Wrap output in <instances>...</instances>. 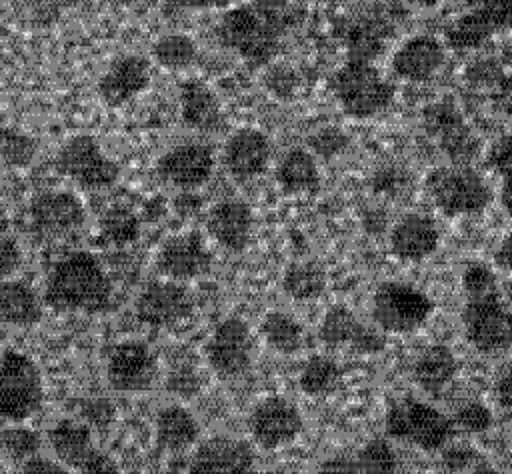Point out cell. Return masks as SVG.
Segmentation results:
<instances>
[{
  "mask_svg": "<svg viewBox=\"0 0 512 474\" xmlns=\"http://www.w3.org/2000/svg\"><path fill=\"white\" fill-rule=\"evenodd\" d=\"M310 146L314 148L316 154L328 158V156L338 154L346 146V136L334 128H326V130L318 132L316 136H312Z\"/></svg>",
  "mask_w": 512,
  "mask_h": 474,
  "instance_id": "7bdbcfd3",
  "label": "cell"
},
{
  "mask_svg": "<svg viewBox=\"0 0 512 474\" xmlns=\"http://www.w3.org/2000/svg\"><path fill=\"white\" fill-rule=\"evenodd\" d=\"M326 288V272L318 262H292L282 274V290L298 302L318 298Z\"/></svg>",
  "mask_w": 512,
  "mask_h": 474,
  "instance_id": "d6a6232c",
  "label": "cell"
},
{
  "mask_svg": "<svg viewBox=\"0 0 512 474\" xmlns=\"http://www.w3.org/2000/svg\"><path fill=\"white\" fill-rule=\"evenodd\" d=\"M476 460V452L470 448V446H450L444 456H442V462L448 470L452 472H460V470H466L470 464H474Z\"/></svg>",
  "mask_w": 512,
  "mask_h": 474,
  "instance_id": "f6af8a7d",
  "label": "cell"
},
{
  "mask_svg": "<svg viewBox=\"0 0 512 474\" xmlns=\"http://www.w3.org/2000/svg\"><path fill=\"white\" fill-rule=\"evenodd\" d=\"M260 334L264 342L280 354H294L304 344L302 324L288 312L280 310H272L262 318Z\"/></svg>",
  "mask_w": 512,
  "mask_h": 474,
  "instance_id": "1f68e13d",
  "label": "cell"
},
{
  "mask_svg": "<svg viewBox=\"0 0 512 474\" xmlns=\"http://www.w3.org/2000/svg\"><path fill=\"white\" fill-rule=\"evenodd\" d=\"M56 170L82 188L100 190L112 186L118 176V164L104 154L98 140L90 134L72 136L56 154Z\"/></svg>",
  "mask_w": 512,
  "mask_h": 474,
  "instance_id": "8fae6325",
  "label": "cell"
},
{
  "mask_svg": "<svg viewBox=\"0 0 512 474\" xmlns=\"http://www.w3.org/2000/svg\"><path fill=\"white\" fill-rule=\"evenodd\" d=\"M156 444L164 452H184L192 444H196L200 436V426L196 416L180 406L168 404L162 406L156 414Z\"/></svg>",
  "mask_w": 512,
  "mask_h": 474,
  "instance_id": "4316f807",
  "label": "cell"
},
{
  "mask_svg": "<svg viewBox=\"0 0 512 474\" xmlns=\"http://www.w3.org/2000/svg\"><path fill=\"white\" fill-rule=\"evenodd\" d=\"M194 312L190 290L178 280L150 282L136 300V318L150 328H174Z\"/></svg>",
  "mask_w": 512,
  "mask_h": 474,
  "instance_id": "9a60e30c",
  "label": "cell"
},
{
  "mask_svg": "<svg viewBox=\"0 0 512 474\" xmlns=\"http://www.w3.org/2000/svg\"><path fill=\"white\" fill-rule=\"evenodd\" d=\"M318 474H360V468L348 456H330L318 466Z\"/></svg>",
  "mask_w": 512,
  "mask_h": 474,
  "instance_id": "bcb514c9",
  "label": "cell"
},
{
  "mask_svg": "<svg viewBox=\"0 0 512 474\" xmlns=\"http://www.w3.org/2000/svg\"><path fill=\"white\" fill-rule=\"evenodd\" d=\"M488 166L500 178H512V130L492 144L488 152Z\"/></svg>",
  "mask_w": 512,
  "mask_h": 474,
  "instance_id": "b9f144b4",
  "label": "cell"
},
{
  "mask_svg": "<svg viewBox=\"0 0 512 474\" xmlns=\"http://www.w3.org/2000/svg\"><path fill=\"white\" fill-rule=\"evenodd\" d=\"M410 2H414L418 6H432V4H438L440 0H410Z\"/></svg>",
  "mask_w": 512,
  "mask_h": 474,
  "instance_id": "11a10c76",
  "label": "cell"
},
{
  "mask_svg": "<svg viewBox=\"0 0 512 474\" xmlns=\"http://www.w3.org/2000/svg\"><path fill=\"white\" fill-rule=\"evenodd\" d=\"M446 46L430 34L406 38L392 54V72L408 82H424L432 78L444 64Z\"/></svg>",
  "mask_w": 512,
  "mask_h": 474,
  "instance_id": "7402d4cb",
  "label": "cell"
},
{
  "mask_svg": "<svg viewBox=\"0 0 512 474\" xmlns=\"http://www.w3.org/2000/svg\"><path fill=\"white\" fill-rule=\"evenodd\" d=\"M34 152L36 144L30 136L14 128H0V156L6 164L26 166L34 158Z\"/></svg>",
  "mask_w": 512,
  "mask_h": 474,
  "instance_id": "8d00e7d4",
  "label": "cell"
},
{
  "mask_svg": "<svg viewBox=\"0 0 512 474\" xmlns=\"http://www.w3.org/2000/svg\"><path fill=\"white\" fill-rule=\"evenodd\" d=\"M506 30H512V0H484L458 16L444 38L452 50H472Z\"/></svg>",
  "mask_w": 512,
  "mask_h": 474,
  "instance_id": "5bb4252c",
  "label": "cell"
},
{
  "mask_svg": "<svg viewBox=\"0 0 512 474\" xmlns=\"http://www.w3.org/2000/svg\"><path fill=\"white\" fill-rule=\"evenodd\" d=\"M4 436V452L18 462H24L38 454L40 436L28 428H8L2 430Z\"/></svg>",
  "mask_w": 512,
  "mask_h": 474,
  "instance_id": "74e56055",
  "label": "cell"
},
{
  "mask_svg": "<svg viewBox=\"0 0 512 474\" xmlns=\"http://www.w3.org/2000/svg\"><path fill=\"white\" fill-rule=\"evenodd\" d=\"M426 192L434 206L446 216H470L492 202L488 182L466 164L438 166L426 176Z\"/></svg>",
  "mask_w": 512,
  "mask_h": 474,
  "instance_id": "277c9868",
  "label": "cell"
},
{
  "mask_svg": "<svg viewBox=\"0 0 512 474\" xmlns=\"http://www.w3.org/2000/svg\"><path fill=\"white\" fill-rule=\"evenodd\" d=\"M204 352L210 368L220 378H238L246 374L254 356V336L250 326L238 316L220 320L214 326Z\"/></svg>",
  "mask_w": 512,
  "mask_h": 474,
  "instance_id": "7c38bea8",
  "label": "cell"
},
{
  "mask_svg": "<svg viewBox=\"0 0 512 474\" xmlns=\"http://www.w3.org/2000/svg\"><path fill=\"white\" fill-rule=\"evenodd\" d=\"M384 430L390 438L414 444L426 452H434L448 442L454 422L422 400L402 398L388 408Z\"/></svg>",
  "mask_w": 512,
  "mask_h": 474,
  "instance_id": "8992f818",
  "label": "cell"
},
{
  "mask_svg": "<svg viewBox=\"0 0 512 474\" xmlns=\"http://www.w3.org/2000/svg\"><path fill=\"white\" fill-rule=\"evenodd\" d=\"M150 82V62L140 54L116 58L98 80V94L104 104L120 106L138 96Z\"/></svg>",
  "mask_w": 512,
  "mask_h": 474,
  "instance_id": "603a6c76",
  "label": "cell"
},
{
  "mask_svg": "<svg viewBox=\"0 0 512 474\" xmlns=\"http://www.w3.org/2000/svg\"><path fill=\"white\" fill-rule=\"evenodd\" d=\"M44 302L62 314H100L112 306V282L90 252H70L46 276Z\"/></svg>",
  "mask_w": 512,
  "mask_h": 474,
  "instance_id": "7a4b0ae2",
  "label": "cell"
},
{
  "mask_svg": "<svg viewBox=\"0 0 512 474\" xmlns=\"http://www.w3.org/2000/svg\"><path fill=\"white\" fill-rule=\"evenodd\" d=\"M452 422L466 432L478 434L486 432L492 426V412L480 402H468L456 410Z\"/></svg>",
  "mask_w": 512,
  "mask_h": 474,
  "instance_id": "60d3db41",
  "label": "cell"
},
{
  "mask_svg": "<svg viewBox=\"0 0 512 474\" xmlns=\"http://www.w3.org/2000/svg\"><path fill=\"white\" fill-rule=\"evenodd\" d=\"M342 378V370L338 362L330 356L316 354L306 360V364L300 370L298 386L308 396H324L330 394Z\"/></svg>",
  "mask_w": 512,
  "mask_h": 474,
  "instance_id": "836d02e7",
  "label": "cell"
},
{
  "mask_svg": "<svg viewBox=\"0 0 512 474\" xmlns=\"http://www.w3.org/2000/svg\"><path fill=\"white\" fill-rule=\"evenodd\" d=\"M270 152V140L264 132L256 128H240L228 136L222 150V162L232 178L246 182L266 172Z\"/></svg>",
  "mask_w": 512,
  "mask_h": 474,
  "instance_id": "44dd1931",
  "label": "cell"
},
{
  "mask_svg": "<svg viewBox=\"0 0 512 474\" xmlns=\"http://www.w3.org/2000/svg\"><path fill=\"white\" fill-rule=\"evenodd\" d=\"M158 176L182 190L206 184L214 172V150L204 142H184L158 158Z\"/></svg>",
  "mask_w": 512,
  "mask_h": 474,
  "instance_id": "ac0fdd59",
  "label": "cell"
},
{
  "mask_svg": "<svg viewBox=\"0 0 512 474\" xmlns=\"http://www.w3.org/2000/svg\"><path fill=\"white\" fill-rule=\"evenodd\" d=\"M254 216L242 200H222L214 204L206 216V230L212 240L228 252H242L252 236Z\"/></svg>",
  "mask_w": 512,
  "mask_h": 474,
  "instance_id": "cb8c5ba5",
  "label": "cell"
},
{
  "mask_svg": "<svg viewBox=\"0 0 512 474\" xmlns=\"http://www.w3.org/2000/svg\"><path fill=\"white\" fill-rule=\"evenodd\" d=\"M158 378L154 350L136 338L118 342L106 360V380L118 392H146Z\"/></svg>",
  "mask_w": 512,
  "mask_h": 474,
  "instance_id": "4fadbf2b",
  "label": "cell"
},
{
  "mask_svg": "<svg viewBox=\"0 0 512 474\" xmlns=\"http://www.w3.org/2000/svg\"><path fill=\"white\" fill-rule=\"evenodd\" d=\"M252 440L264 450H276L296 440L304 428V420L296 404L282 396H266L248 418Z\"/></svg>",
  "mask_w": 512,
  "mask_h": 474,
  "instance_id": "2e32d148",
  "label": "cell"
},
{
  "mask_svg": "<svg viewBox=\"0 0 512 474\" xmlns=\"http://www.w3.org/2000/svg\"><path fill=\"white\" fill-rule=\"evenodd\" d=\"M360 474H394L398 468L396 452L384 438L368 440L358 452Z\"/></svg>",
  "mask_w": 512,
  "mask_h": 474,
  "instance_id": "d590c367",
  "label": "cell"
},
{
  "mask_svg": "<svg viewBox=\"0 0 512 474\" xmlns=\"http://www.w3.org/2000/svg\"><path fill=\"white\" fill-rule=\"evenodd\" d=\"M178 4L186 6V8H208L212 6L216 0H176Z\"/></svg>",
  "mask_w": 512,
  "mask_h": 474,
  "instance_id": "f5cc1de1",
  "label": "cell"
},
{
  "mask_svg": "<svg viewBox=\"0 0 512 474\" xmlns=\"http://www.w3.org/2000/svg\"><path fill=\"white\" fill-rule=\"evenodd\" d=\"M32 228L42 236H62L84 224L86 212L78 196L66 190H46L28 206Z\"/></svg>",
  "mask_w": 512,
  "mask_h": 474,
  "instance_id": "ffe728a7",
  "label": "cell"
},
{
  "mask_svg": "<svg viewBox=\"0 0 512 474\" xmlns=\"http://www.w3.org/2000/svg\"><path fill=\"white\" fill-rule=\"evenodd\" d=\"M462 290L466 298L498 292L496 274L482 262H470L462 272Z\"/></svg>",
  "mask_w": 512,
  "mask_h": 474,
  "instance_id": "ab89813d",
  "label": "cell"
},
{
  "mask_svg": "<svg viewBox=\"0 0 512 474\" xmlns=\"http://www.w3.org/2000/svg\"><path fill=\"white\" fill-rule=\"evenodd\" d=\"M494 398L502 408L512 410V372L500 376V380L494 386Z\"/></svg>",
  "mask_w": 512,
  "mask_h": 474,
  "instance_id": "681fc988",
  "label": "cell"
},
{
  "mask_svg": "<svg viewBox=\"0 0 512 474\" xmlns=\"http://www.w3.org/2000/svg\"><path fill=\"white\" fill-rule=\"evenodd\" d=\"M44 400L42 374L36 362L18 350H6L0 358V420L26 422Z\"/></svg>",
  "mask_w": 512,
  "mask_h": 474,
  "instance_id": "5b68a950",
  "label": "cell"
},
{
  "mask_svg": "<svg viewBox=\"0 0 512 474\" xmlns=\"http://www.w3.org/2000/svg\"><path fill=\"white\" fill-rule=\"evenodd\" d=\"M440 242L436 222L424 214H406L390 230V250L396 258L406 262H420L428 258Z\"/></svg>",
  "mask_w": 512,
  "mask_h": 474,
  "instance_id": "d4e9b609",
  "label": "cell"
},
{
  "mask_svg": "<svg viewBox=\"0 0 512 474\" xmlns=\"http://www.w3.org/2000/svg\"><path fill=\"white\" fill-rule=\"evenodd\" d=\"M4 452V436H2V430H0V454Z\"/></svg>",
  "mask_w": 512,
  "mask_h": 474,
  "instance_id": "9f6ffc18",
  "label": "cell"
},
{
  "mask_svg": "<svg viewBox=\"0 0 512 474\" xmlns=\"http://www.w3.org/2000/svg\"><path fill=\"white\" fill-rule=\"evenodd\" d=\"M336 102L354 120L374 118L394 100V84L370 62L350 58L332 76Z\"/></svg>",
  "mask_w": 512,
  "mask_h": 474,
  "instance_id": "3957f363",
  "label": "cell"
},
{
  "mask_svg": "<svg viewBox=\"0 0 512 474\" xmlns=\"http://www.w3.org/2000/svg\"><path fill=\"white\" fill-rule=\"evenodd\" d=\"M500 204L504 212L512 218V178H502L500 186Z\"/></svg>",
  "mask_w": 512,
  "mask_h": 474,
  "instance_id": "816d5d0a",
  "label": "cell"
},
{
  "mask_svg": "<svg viewBox=\"0 0 512 474\" xmlns=\"http://www.w3.org/2000/svg\"><path fill=\"white\" fill-rule=\"evenodd\" d=\"M494 108L512 118V76H506L496 82L494 88Z\"/></svg>",
  "mask_w": 512,
  "mask_h": 474,
  "instance_id": "7dc6e473",
  "label": "cell"
},
{
  "mask_svg": "<svg viewBox=\"0 0 512 474\" xmlns=\"http://www.w3.org/2000/svg\"><path fill=\"white\" fill-rule=\"evenodd\" d=\"M152 56L164 68L180 70L196 60V44L186 34H166L154 42Z\"/></svg>",
  "mask_w": 512,
  "mask_h": 474,
  "instance_id": "e575fe53",
  "label": "cell"
},
{
  "mask_svg": "<svg viewBox=\"0 0 512 474\" xmlns=\"http://www.w3.org/2000/svg\"><path fill=\"white\" fill-rule=\"evenodd\" d=\"M474 474H504V472H500L498 468H494L490 464H480L474 468Z\"/></svg>",
  "mask_w": 512,
  "mask_h": 474,
  "instance_id": "db71d44e",
  "label": "cell"
},
{
  "mask_svg": "<svg viewBox=\"0 0 512 474\" xmlns=\"http://www.w3.org/2000/svg\"><path fill=\"white\" fill-rule=\"evenodd\" d=\"M20 264V250L12 240L0 242V276L12 274Z\"/></svg>",
  "mask_w": 512,
  "mask_h": 474,
  "instance_id": "c3c4849f",
  "label": "cell"
},
{
  "mask_svg": "<svg viewBox=\"0 0 512 474\" xmlns=\"http://www.w3.org/2000/svg\"><path fill=\"white\" fill-rule=\"evenodd\" d=\"M422 126L452 164L470 166L480 152V140L466 124L458 104L450 98L428 104L422 110Z\"/></svg>",
  "mask_w": 512,
  "mask_h": 474,
  "instance_id": "30bf717a",
  "label": "cell"
},
{
  "mask_svg": "<svg viewBox=\"0 0 512 474\" xmlns=\"http://www.w3.org/2000/svg\"><path fill=\"white\" fill-rule=\"evenodd\" d=\"M318 336L326 346H348L360 352H378L384 346L382 338L368 330L356 314L342 304L332 306L324 314Z\"/></svg>",
  "mask_w": 512,
  "mask_h": 474,
  "instance_id": "484cf974",
  "label": "cell"
},
{
  "mask_svg": "<svg viewBox=\"0 0 512 474\" xmlns=\"http://www.w3.org/2000/svg\"><path fill=\"white\" fill-rule=\"evenodd\" d=\"M296 24V8L286 0H252L228 10L218 26V42L252 66L268 64L286 32Z\"/></svg>",
  "mask_w": 512,
  "mask_h": 474,
  "instance_id": "6da1fadb",
  "label": "cell"
},
{
  "mask_svg": "<svg viewBox=\"0 0 512 474\" xmlns=\"http://www.w3.org/2000/svg\"><path fill=\"white\" fill-rule=\"evenodd\" d=\"M276 182L288 194L312 192L320 184V170L312 152L290 148L276 168Z\"/></svg>",
  "mask_w": 512,
  "mask_h": 474,
  "instance_id": "4dcf8cb0",
  "label": "cell"
},
{
  "mask_svg": "<svg viewBox=\"0 0 512 474\" xmlns=\"http://www.w3.org/2000/svg\"><path fill=\"white\" fill-rule=\"evenodd\" d=\"M466 340L484 354H496L512 344V312L502 302L500 290L468 296L462 308Z\"/></svg>",
  "mask_w": 512,
  "mask_h": 474,
  "instance_id": "ba28073f",
  "label": "cell"
},
{
  "mask_svg": "<svg viewBox=\"0 0 512 474\" xmlns=\"http://www.w3.org/2000/svg\"><path fill=\"white\" fill-rule=\"evenodd\" d=\"M48 444L56 460L78 474H120L118 464L94 444L92 430L84 422L58 420L48 430Z\"/></svg>",
  "mask_w": 512,
  "mask_h": 474,
  "instance_id": "9c48e42d",
  "label": "cell"
},
{
  "mask_svg": "<svg viewBox=\"0 0 512 474\" xmlns=\"http://www.w3.org/2000/svg\"><path fill=\"white\" fill-rule=\"evenodd\" d=\"M102 232L110 240L122 244V242L132 240L138 234V220L130 210L116 206V208L108 210L106 216L102 218Z\"/></svg>",
  "mask_w": 512,
  "mask_h": 474,
  "instance_id": "f35d334b",
  "label": "cell"
},
{
  "mask_svg": "<svg viewBox=\"0 0 512 474\" xmlns=\"http://www.w3.org/2000/svg\"><path fill=\"white\" fill-rule=\"evenodd\" d=\"M434 310V302L420 288L390 280L382 282L372 300V318L378 328L392 334H406L420 328Z\"/></svg>",
  "mask_w": 512,
  "mask_h": 474,
  "instance_id": "52a82bcc",
  "label": "cell"
},
{
  "mask_svg": "<svg viewBox=\"0 0 512 474\" xmlns=\"http://www.w3.org/2000/svg\"><path fill=\"white\" fill-rule=\"evenodd\" d=\"M42 318V304L36 290L20 280L0 282V324L28 328Z\"/></svg>",
  "mask_w": 512,
  "mask_h": 474,
  "instance_id": "83f0119b",
  "label": "cell"
},
{
  "mask_svg": "<svg viewBox=\"0 0 512 474\" xmlns=\"http://www.w3.org/2000/svg\"><path fill=\"white\" fill-rule=\"evenodd\" d=\"M458 362L454 352L444 344H432L414 360V380L430 394H440L456 376Z\"/></svg>",
  "mask_w": 512,
  "mask_h": 474,
  "instance_id": "f546056e",
  "label": "cell"
},
{
  "mask_svg": "<svg viewBox=\"0 0 512 474\" xmlns=\"http://www.w3.org/2000/svg\"><path fill=\"white\" fill-rule=\"evenodd\" d=\"M494 260L500 268L504 270H512V234H508L496 248L494 252Z\"/></svg>",
  "mask_w": 512,
  "mask_h": 474,
  "instance_id": "f907efd6",
  "label": "cell"
},
{
  "mask_svg": "<svg viewBox=\"0 0 512 474\" xmlns=\"http://www.w3.org/2000/svg\"><path fill=\"white\" fill-rule=\"evenodd\" d=\"M254 460V450L246 440L218 434L194 448L188 474H250Z\"/></svg>",
  "mask_w": 512,
  "mask_h": 474,
  "instance_id": "e0dca14e",
  "label": "cell"
},
{
  "mask_svg": "<svg viewBox=\"0 0 512 474\" xmlns=\"http://www.w3.org/2000/svg\"><path fill=\"white\" fill-rule=\"evenodd\" d=\"M182 122L194 130H216L222 124L220 104L214 92L196 78H190L180 88Z\"/></svg>",
  "mask_w": 512,
  "mask_h": 474,
  "instance_id": "f1b7e54d",
  "label": "cell"
},
{
  "mask_svg": "<svg viewBox=\"0 0 512 474\" xmlns=\"http://www.w3.org/2000/svg\"><path fill=\"white\" fill-rule=\"evenodd\" d=\"M18 474H72V472L62 462L36 454L20 464Z\"/></svg>",
  "mask_w": 512,
  "mask_h": 474,
  "instance_id": "ee69618b",
  "label": "cell"
},
{
  "mask_svg": "<svg viewBox=\"0 0 512 474\" xmlns=\"http://www.w3.org/2000/svg\"><path fill=\"white\" fill-rule=\"evenodd\" d=\"M156 268L168 280H192L210 272L212 252L198 232H182L160 246Z\"/></svg>",
  "mask_w": 512,
  "mask_h": 474,
  "instance_id": "d6986e66",
  "label": "cell"
}]
</instances>
